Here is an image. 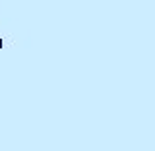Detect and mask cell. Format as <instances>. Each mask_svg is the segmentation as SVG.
I'll use <instances>...</instances> for the list:
<instances>
[{"instance_id": "1", "label": "cell", "mask_w": 155, "mask_h": 151, "mask_svg": "<svg viewBox=\"0 0 155 151\" xmlns=\"http://www.w3.org/2000/svg\"><path fill=\"white\" fill-rule=\"evenodd\" d=\"M4 47V41H2V39H0V48H2Z\"/></svg>"}]
</instances>
